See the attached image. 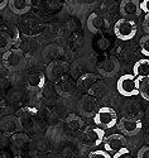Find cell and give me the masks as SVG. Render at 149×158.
<instances>
[{
	"label": "cell",
	"mask_w": 149,
	"mask_h": 158,
	"mask_svg": "<svg viewBox=\"0 0 149 158\" xmlns=\"http://www.w3.org/2000/svg\"><path fill=\"white\" fill-rule=\"evenodd\" d=\"M78 110L85 116H93L99 110V102L97 99L91 94H86L78 101Z\"/></svg>",
	"instance_id": "52a82bcc"
},
{
	"label": "cell",
	"mask_w": 149,
	"mask_h": 158,
	"mask_svg": "<svg viewBox=\"0 0 149 158\" xmlns=\"http://www.w3.org/2000/svg\"><path fill=\"white\" fill-rule=\"evenodd\" d=\"M85 139L90 144H92V146H99L105 139V131H104V129H101L99 127L89 128L85 131Z\"/></svg>",
	"instance_id": "8fae6325"
},
{
	"label": "cell",
	"mask_w": 149,
	"mask_h": 158,
	"mask_svg": "<svg viewBox=\"0 0 149 158\" xmlns=\"http://www.w3.org/2000/svg\"><path fill=\"white\" fill-rule=\"evenodd\" d=\"M8 6L14 14L22 15L29 11L32 3H31V0H9Z\"/></svg>",
	"instance_id": "4fadbf2b"
},
{
	"label": "cell",
	"mask_w": 149,
	"mask_h": 158,
	"mask_svg": "<svg viewBox=\"0 0 149 158\" xmlns=\"http://www.w3.org/2000/svg\"><path fill=\"white\" fill-rule=\"evenodd\" d=\"M139 47H140L142 55H144L145 57H149V34H145L140 38Z\"/></svg>",
	"instance_id": "7402d4cb"
},
{
	"label": "cell",
	"mask_w": 149,
	"mask_h": 158,
	"mask_svg": "<svg viewBox=\"0 0 149 158\" xmlns=\"http://www.w3.org/2000/svg\"><path fill=\"white\" fill-rule=\"evenodd\" d=\"M8 3H9V0H0V10H3L8 6Z\"/></svg>",
	"instance_id": "4316f807"
},
{
	"label": "cell",
	"mask_w": 149,
	"mask_h": 158,
	"mask_svg": "<svg viewBox=\"0 0 149 158\" xmlns=\"http://www.w3.org/2000/svg\"><path fill=\"white\" fill-rule=\"evenodd\" d=\"M105 27V19L97 14V13H92L87 18V28L92 33H99L104 29Z\"/></svg>",
	"instance_id": "9a60e30c"
},
{
	"label": "cell",
	"mask_w": 149,
	"mask_h": 158,
	"mask_svg": "<svg viewBox=\"0 0 149 158\" xmlns=\"http://www.w3.org/2000/svg\"><path fill=\"white\" fill-rule=\"evenodd\" d=\"M11 44H13L11 37L5 32H0V52L4 53L5 51L11 48Z\"/></svg>",
	"instance_id": "ffe728a7"
},
{
	"label": "cell",
	"mask_w": 149,
	"mask_h": 158,
	"mask_svg": "<svg viewBox=\"0 0 149 158\" xmlns=\"http://www.w3.org/2000/svg\"><path fill=\"white\" fill-rule=\"evenodd\" d=\"M116 127L121 131V134L128 135V137H134L142 130V122L138 118L124 116L120 120H118Z\"/></svg>",
	"instance_id": "8992f818"
},
{
	"label": "cell",
	"mask_w": 149,
	"mask_h": 158,
	"mask_svg": "<svg viewBox=\"0 0 149 158\" xmlns=\"http://www.w3.org/2000/svg\"><path fill=\"white\" fill-rule=\"evenodd\" d=\"M89 158H111V154L105 149H96L89 154Z\"/></svg>",
	"instance_id": "603a6c76"
},
{
	"label": "cell",
	"mask_w": 149,
	"mask_h": 158,
	"mask_svg": "<svg viewBox=\"0 0 149 158\" xmlns=\"http://www.w3.org/2000/svg\"><path fill=\"white\" fill-rule=\"evenodd\" d=\"M93 123L101 129H111L118 124V114L110 106H101L93 115Z\"/></svg>",
	"instance_id": "3957f363"
},
{
	"label": "cell",
	"mask_w": 149,
	"mask_h": 158,
	"mask_svg": "<svg viewBox=\"0 0 149 158\" xmlns=\"http://www.w3.org/2000/svg\"><path fill=\"white\" fill-rule=\"evenodd\" d=\"M67 72V63L61 61H52L47 67V76L49 80H58Z\"/></svg>",
	"instance_id": "30bf717a"
},
{
	"label": "cell",
	"mask_w": 149,
	"mask_h": 158,
	"mask_svg": "<svg viewBox=\"0 0 149 158\" xmlns=\"http://www.w3.org/2000/svg\"><path fill=\"white\" fill-rule=\"evenodd\" d=\"M139 95L149 101V78H143L139 84Z\"/></svg>",
	"instance_id": "44dd1931"
},
{
	"label": "cell",
	"mask_w": 149,
	"mask_h": 158,
	"mask_svg": "<svg viewBox=\"0 0 149 158\" xmlns=\"http://www.w3.org/2000/svg\"><path fill=\"white\" fill-rule=\"evenodd\" d=\"M140 2L139 0H121L120 2V14L123 18H137L140 15Z\"/></svg>",
	"instance_id": "ba28073f"
},
{
	"label": "cell",
	"mask_w": 149,
	"mask_h": 158,
	"mask_svg": "<svg viewBox=\"0 0 149 158\" xmlns=\"http://www.w3.org/2000/svg\"><path fill=\"white\" fill-rule=\"evenodd\" d=\"M140 9H142V13L149 14V0H143V2H140Z\"/></svg>",
	"instance_id": "d4e9b609"
},
{
	"label": "cell",
	"mask_w": 149,
	"mask_h": 158,
	"mask_svg": "<svg viewBox=\"0 0 149 158\" xmlns=\"http://www.w3.org/2000/svg\"><path fill=\"white\" fill-rule=\"evenodd\" d=\"M120 70V63L115 57H107L99 62L97 64V71L100 76L104 77H111L115 73H118Z\"/></svg>",
	"instance_id": "9c48e42d"
},
{
	"label": "cell",
	"mask_w": 149,
	"mask_h": 158,
	"mask_svg": "<svg viewBox=\"0 0 149 158\" xmlns=\"http://www.w3.org/2000/svg\"><path fill=\"white\" fill-rule=\"evenodd\" d=\"M44 84H46V76L40 72L31 73L28 77H27V85H28L29 89L39 90L44 86Z\"/></svg>",
	"instance_id": "2e32d148"
},
{
	"label": "cell",
	"mask_w": 149,
	"mask_h": 158,
	"mask_svg": "<svg viewBox=\"0 0 149 158\" xmlns=\"http://www.w3.org/2000/svg\"><path fill=\"white\" fill-rule=\"evenodd\" d=\"M99 75H95V73H84L81 75L80 78L77 80V87L82 91H86L89 93L90 89L99 81Z\"/></svg>",
	"instance_id": "7c38bea8"
},
{
	"label": "cell",
	"mask_w": 149,
	"mask_h": 158,
	"mask_svg": "<svg viewBox=\"0 0 149 158\" xmlns=\"http://www.w3.org/2000/svg\"><path fill=\"white\" fill-rule=\"evenodd\" d=\"M143 29L147 34H149V14H145V18L143 20Z\"/></svg>",
	"instance_id": "484cf974"
},
{
	"label": "cell",
	"mask_w": 149,
	"mask_h": 158,
	"mask_svg": "<svg viewBox=\"0 0 149 158\" xmlns=\"http://www.w3.org/2000/svg\"><path fill=\"white\" fill-rule=\"evenodd\" d=\"M138 32L137 23L129 18H121L114 24V34L120 41H130Z\"/></svg>",
	"instance_id": "277c9868"
},
{
	"label": "cell",
	"mask_w": 149,
	"mask_h": 158,
	"mask_svg": "<svg viewBox=\"0 0 149 158\" xmlns=\"http://www.w3.org/2000/svg\"><path fill=\"white\" fill-rule=\"evenodd\" d=\"M2 61L4 63V66L10 70V71H18L20 69H23L25 66V55L22 49H8L5 51L3 56H2Z\"/></svg>",
	"instance_id": "5b68a950"
},
{
	"label": "cell",
	"mask_w": 149,
	"mask_h": 158,
	"mask_svg": "<svg viewBox=\"0 0 149 158\" xmlns=\"http://www.w3.org/2000/svg\"><path fill=\"white\" fill-rule=\"evenodd\" d=\"M106 91H107V86H106V84H104V82H101V81H97L96 84H95V85L90 89L89 94L93 95L95 98H101V96L105 95Z\"/></svg>",
	"instance_id": "ac0fdd59"
},
{
	"label": "cell",
	"mask_w": 149,
	"mask_h": 158,
	"mask_svg": "<svg viewBox=\"0 0 149 158\" xmlns=\"http://www.w3.org/2000/svg\"><path fill=\"white\" fill-rule=\"evenodd\" d=\"M66 124L68 125V128L72 129V130H80L81 128L84 127L82 119H81L80 116H77V115H70L66 119Z\"/></svg>",
	"instance_id": "d6986e66"
},
{
	"label": "cell",
	"mask_w": 149,
	"mask_h": 158,
	"mask_svg": "<svg viewBox=\"0 0 149 158\" xmlns=\"http://www.w3.org/2000/svg\"><path fill=\"white\" fill-rule=\"evenodd\" d=\"M104 149L107 151L109 153H113L111 158H121L125 154H129V149H128V143L125 139L124 134H119V133H114L105 137L104 142Z\"/></svg>",
	"instance_id": "6da1fadb"
},
{
	"label": "cell",
	"mask_w": 149,
	"mask_h": 158,
	"mask_svg": "<svg viewBox=\"0 0 149 158\" xmlns=\"http://www.w3.org/2000/svg\"><path fill=\"white\" fill-rule=\"evenodd\" d=\"M138 158H149V146H144L138 151Z\"/></svg>",
	"instance_id": "cb8c5ba5"
},
{
	"label": "cell",
	"mask_w": 149,
	"mask_h": 158,
	"mask_svg": "<svg viewBox=\"0 0 149 158\" xmlns=\"http://www.w3.org/2000/svg\"><path fill=\"white\" fill-rule=\"evenodd\" d=\"M139 84L140 80L133 73L121 75L116 81V90L121 96L131 98L135 95H139Z\"/></svg>",
	"instance_id": "7a4b0ae2"
},
{
	"label": "cell",
	"mask_w": 149,
	"mask_h": 158,
	"mask_svg": "<svg viewBox=\"0 0 149 158\" xmlns=\"http://www.w3.org/2000/svg\"><path fill=\"white\" fill-rule=\"evenodd\" d=\"M133 75L137 76L139 80L149 78V58H142L135 62L133 66Z\"/></svg>",
	"instance_id": "5bb4252c"
},
{
	"label": "cell",
	"mask_w": 149,
	"mask_h": 158,
	"mask_svg": "<svg viewBox=\"0 0 149 158\" xmlns=\"http://www.w3.org/2000/svg\"><path fill=\"white\" fill-rule=\"evenodd\" d=\"M9 120V124L6 122V119H3L2 123H0V129L2 131H5V133H13V131H15L19 127H18V123L14 118H8Z\"/></svg>",
	"instance_id": "e0dca14e"
}]
</instances>
